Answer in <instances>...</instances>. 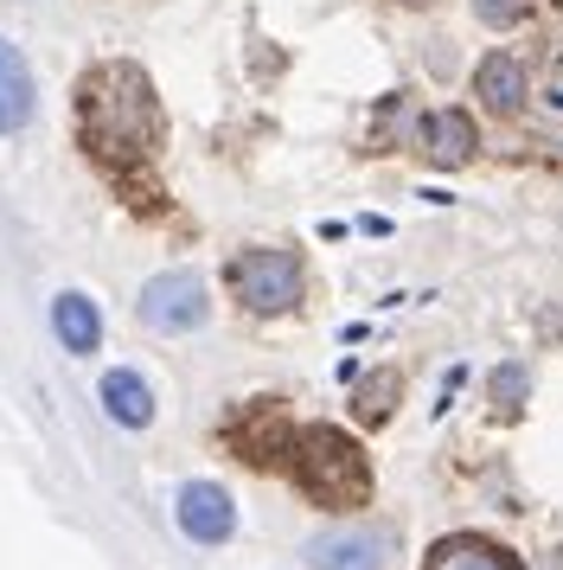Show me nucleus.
<instances>
[{"instance_id":"nucleus-15","label":"nucleus","mask_w":563,"mask_h":570,"mask_svg":"<svg viewBox=\"0 0 563 570\" xmlns=\"http://www.w3.org/2000/svg\"><path fill=\"white\" fill-rule=\"evenodd\" d=\"M493 397H500V404H518V397H525V372H518V365H506V372L493 379Z\"/></svg>"},{"instance_id":"nucleus-3","label":"nucleus","mask_w":563,"mask_h":570,"mask_svg":"<svg viewBox=\"0 0 563 570\" xmlns=\"http://www.w3.org/2000/svg\"><path fill=\"white\" fill-rule=\"evenodd\" d=\"M230 295L250 314H288L302 302V257L295 250H244L230 257Z\"/></svg>"},{"instance_id":"nucleus-14","label":"nucleus","mask_w":563,"mask_h":570,"mask_svg":"<svg viewBox=\"0 0 563 570\" xmlns=\"http://www.w3.org/2000/svg\"><path fill=\"white\" fill-rule=\"evenodd\" d=\"M474 13H481L486 27H518L532 13V0H474Z\"/></svg>"},{"instance_id":"nucleus-11","label":"nucleus","mask_w":563,"mask_h":570,"mask_svg":"<svg viewBox=\"0 0 563 570\" xmlns=\"http://www.w3.org/2000/svg\"><path fill=\"white\" fill-rule=\"evenodd\" d=\"M102 411L116 416L122 430H148L154 423V391L135 379V372H109L102 379Z\"/></svg>"},{"instance_id":"nucleus-16","label":"nucleus","mask_w":563,"mask_h":570,"mask_svg":"<svg viewBox=\"0 0 563 570\" xmlns=\"http://www.w3.org/2000/svg\"><path fill=\"white\" fill-rule=\"evenodd\" d=\"M404 7H429V0H404Z\"/></svg>"},{"instance_id":"nucleus-2","label":"nucleus","mask_w":563,"mask_h":570,"mask_svg":"<svg viewBox=\"0 0 563 570\" xmlns=\"http://www.w3.org/2000/svg\"><path fill=\"white\" fill-rule=\"evenodd\" d=\"M288 462H295V481H302V493L314 507H365V493H372L365 449L346 442L339 430H327V423L288 436Z\"/></svg>"},{"instance_id":"nucleus-1","label":"nucleus","mask_w":563,"mask_h":570,"mask_svg":"<svg viewBox=\"0 0 563 570\" xmlns=\"http://www.w3.org/2000/svg\"><path fill=\"white\" fill-rule=\"evenodd\" d=\"M77 135L102 167H141L160 148V104L135 65H97L77 83Z\"/></svg>"},{"instance_id":"nucleus-8","label":"nucleus","mask_w":563,"mask_h":570,"mask_svg":"<svg viewBox=\"0 0 563 570\" xmlns=\"http://www.w3.org/2000/svg\"><path fill=\"white\" fill-rule=\"evenodd\" d=\"M32 122V71H26V58L0 39V135H13Z\"/></svg>"},{"instance_id":"nucleus-12","label":"nucleus","mask_w":563,"mask_h":570,"mask_svg":"<svg viewBox=\"0 0 563 570\" xmlns=\"http://www.w3.org/2000/svg\"><path fill=\"white\" fill-rule=\"evenodd\" d=\"M474 90H481L486 109H500V116H506V109L525 104V65H518V58H506V52H493L481 71H474Z\"/></svg>"},{"instance_id":"nucleus-7","label":"nucleus","mask_w":563,"mask_h":570,"mask_svg":"<svg viewBox=\"0 0 563 570\" xmlns=\"http://www.w3.org/2000/svg\"><path fill=\"white\" fill-rule=\"evenodd\" d=\"M423 155L435 167H461V160H474V122L461 116V109H435L429 122H423Z\"/></svg>"},{"instance_id":"nucleus-4","label":"nucleus","mask_w":563,"mask_h":570,"mask_svg":"<svg viewBox=\"0 0 563 570\" xmlns=\"http://www.w3.org/2000/svg\"><path fill=\"white\" fill-rule=\"evenodd\" d=\"M135 308H141V321H148L154 334H192V327H205L211 302H205V283L192 269H167V276H154L141 288Z\"/></svg>"},{"instance_id":"nucleus-5","label":"nucleus","mask_w":563,"mask_h":570,"mask_svg":"<svg viewBox=\"0 0 563 570\" xmlns=\"http://www.w3.org/2000/svg\"><path fill=\"white\" fill-rule=\"evenodd\" d=\"M384 558H391V539L372 532V525H333V532L307 539L314 570H384Z\"/></svg>"},{"instance_id":"nucleus-13","label":"nucleus","mask_w":563,"mask_h":570,"mask_svg":"<svg viewBox=\"0 0 563 570\" xmlns=\"http://www.w3.org/2000/svg\"><path fill=\"white\" fill-rule=\"evenodd\" d=\"M391 397H397V372L365 379V385H358V416H365V423H384V416H391Z\"/></svg>"},{"instance_id":"nucleus-10","label":"nucleus","mask_w":563,"mask_h":570,"mask_svg":"<svg viewBox=\"0 0 563 570\" xmlns=\"http://www.w3.org/2000/svg\"><path fill=\"white\" fill-rule=\"evenodd\" d=\"M51 327H58V340H65V353H97L102 314H97L90 295H58V302H51Z\"/></svg>"},{"instance_id":"nucleus-6","label":"nucleus","mask_w":563,"mask_h":570,"mask_svg":"<svg viewBox=\"0 0 563 570\" xmlns=\"http://www.w3.org/2000/svg\"><path fill=\"white\" fill-rule=\"evenodd\" d=\"M174 513H179V532L192 544H225L237 532V507H230V493L218 481H186Z\"/></svg>"},{"instance_id":"nucleus-9","label":"nucleus","mask_w":563,"mask_h":570,"mask_svg":"<svg viewBox=\"0 0 563 570\" xmlns=\"http://www.w3.org/2000/svg\"><path fill=\"white\" fill-rule=\"evenodd\" d=\"M429 570H525L512 551H500L493 539H474V532H461V539H442L429 551Z\"/></svg>"}]
</instances>
